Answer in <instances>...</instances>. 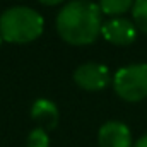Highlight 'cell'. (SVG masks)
<instances>
[{
    "instance_id": "1",
    "label": "cell",
    "mask_w": 147,
    "mask_h": 147,
    "mask_svg": "<svg viewBox=\"0 0 147 147\" xmlns=\"http://www.w3.org/2000/svg\"><path fill=\"white\" fill-rule=\"evenodd\" d=\"M98 3L87 0H74L63 5L57 16V33L70 45H91L101 34L103 19Z\"/></svg>"
},
{
    "instance_id": "2",
    "label": "cell",
    "mask_w": 147,
    "mask_h": 147,
    "mask_svg": "<svg viewBox=\"0 0 147 147\" xmlns=\"http://www.w3.org/2000/svg\"><path fill=\"white\" fill-rule=\"evenodd\" d=\"M45 21L31 7H12L0 16V36L9 43H29L41 36Z\"/></svg>"
},
{
    "instance_id": "3",
    "label": "cell",
    "mask_w": 147,
    "mask_h": 147,
    "mask_svg": "<svg viewBox=\"0 0 147 147\" xmlns=\"http://www.w3.org/2000/svg\"><path fill=\"white\" fill-rule=\"evenodd\" d=\"M115 92L128 103H139L147 98V63L121 67L113 77Z\"/></svg>"
},
{
    "instance_id": "4",
    "label": "cell",
    "mask_w": 147,
    "mask_h": 147,
    "mask_svg": "<svg viewBox=\"0 0 147 147\" xmlns=\"http://www.w3.org/2000/svg\"><path fill=\"white\" fill-rule=\"evenodd\" d=\"M74 80L86 91H101L110 84L111 77L108 67L101 63H84L75 69Z\"/></svg>"
},
{
    "instance_id": "5",
    "label": "cell",
    "mask_w": 147,
    "mask_h": 147,
    "mask_svg": "<svg viewBox=\"0 0 147 147\" xmlns=\"http://www.w3.org/2000/svg\"><path fill=\"white\" fill-rule=\"evenodd\" d=\"M101 36L108 43L116 46H128L135 41L137 38V28L132 21L123 19V17H115L103 24L101 28Z\"/></svg>"
},
{
    "instance_id": "6",
    "label": "cell",
    "mask_w": 147,
    "mask_h": 147,
    "mask_svg": "<svg viewBox=\"0 0 147 147\" xmlns=\"http://www.w3.org/2000/svg\"><path fill=\"white\" fill-rule=\"evenodd\" d=\"M99 147H134L130 128L121 121H106L98 134Z\"/></svg>"
},
{
    "instance_id": "7",
    "label": "cell",
    "mask_w": 147,
    "mask_h": 147,
    "mask_svg": "<svg viewBox=\"0 0 147 147\" xmlns=\"http://www.w3.org/2000/svg\"><path fill=\"white\" fill-rule=\"evenodd\" d=\"M33 120L39 123V128L43 130H53L58 123V108L50 99H36L31 108Z\"/></svg>"
},
{
    "instance_id": "8",
    "label": "cell",
    "mask_w": 147,
    "mask_h": 147,
    "mask_svg": "<svg viewBox=\"0 0 147 147\" xmlns=\"http://www.w3.org/2000/svg\"><path fill=\"white\" fill-rule=\"evenodd\" d=\"M135 0H99V9L106 16H121L134 7Z\"/></svg>"
},
{
    "instance_id": "9",
    "label": "cell",
    "mask_w": 147,
    "mask_h": 147,
    "mask_svg": "<svg viewBox=\"0 0 147 147\" xmlns=\"http://www.w3.org/2000/svg\"><path fill=\"white\" fill-rule=\"evenodd\" d=\"M132 17L137 29L147 34V0H135L132 7Z\"/></svg>"
},
{
    "instance_id": "10",
    "label": "cell",
    "mask_w": 147,
    "mask_h": 147,
    "mask_svg": "<svg viewBox=\"0 0 147 147\" xmlns=\"http://www.w3.org/2000/svg\"><path fill=\"white\" fill-rule=\"evenodd\" d=\"M48 146H50V139H48L46 130L38 127L28 135V147H48Z\"/></svg>"
},
{
    "instance_id": "11",
    "label": "cell",
    "mask_w": 147,
    "mask_h": 147,
    "mask_svg": "<svg viewBox=\"0 0 147 147\" xmlns=\"http://www.w3.org/2000/svg\"><path fill=\"white\" fill-rule=\"evenodd\" d=\"M43 5H48V7H51V5H58V3H62V2H65V0H39Z\"/></svg>"
},
{
    "instance_id": "12",
    "label": "cell",
    "mask_w": 147,
    "mask_h": 147,
    "mask_svg": "<svg viewBox=\"0 0 147 147\" xmlns=\"http://www.w3.org/2000/svg\"><path fill=\"white\" fill-rule=\"evenodd\" d=\"M134 147H147V135L140 137V139L135 142V146H134Z\"/></svg>"
},
{
    "instance_id": "13",
    "label": "cell",
    "mask_w": 147,
    "mask_h": 147,
    "mask_svg": "<svg viewBox=\"0 0 147 147\" xmlns=\"http://www.w3.org/2000/svg\"><path fill=\"white\" fill-rule=\"evenodd\" d=\"M0 45H2V36H0Z\"/></svg>"
}]
</instances>
